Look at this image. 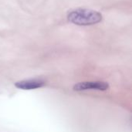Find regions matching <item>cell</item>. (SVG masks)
Here are the masks:
<instances>
[{
    "label": "cell",
    "instance_id": "7a4b0ae2",
    "mask_svg": "<svg viewBox=\"0 0 132 132\" xmlns=\"http://www.w3.org/2000/svg\"><path fill=\"white\" fill-rule=\"evenodd\" d=\"M109 88V84L103 81H85L75 84L73 87V90L82 91L87 90H106Z\"/></svg>",
    "mask_w": 132,
    "mask_h": 132
},
{
    "label": "cell",
    "instance_id": "3957f363",
    "mask_svg": "<svg viewBox=\"0 0 132 132\" xmlns=\"http://www.w3.org/2000/svg\"><path fill=\"white\" fill-rule=\"evenodd\" d=\"M46 82L42 79H29L20 80L15 83V87L21 90H35L41 88L45 85Z\"/></svg>",
    "mask_w": 132,
    "mask_h": 132
},
{
    "label": "cell",
    "instance_id": "6da1fadb",
    "mask_svg": "<svg viewBox=\"0 0 132 132\" xmlns=\"http://www.w3.org/2000/svg\"><path fill=\"white\" fill-rule=\"evenodd\" d=\"M67 20L77 26H93L101 22L103 19V15L98 11L85 9L77 8L72 9L67 12Z\"/></svg>",
    "mask_w": 132,
    "mask_h": 132
}]
</instances>
